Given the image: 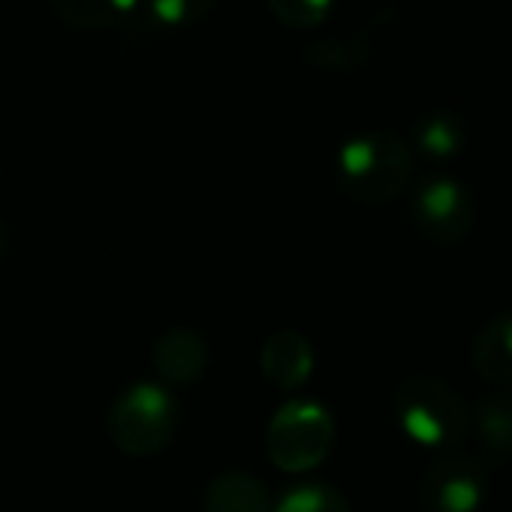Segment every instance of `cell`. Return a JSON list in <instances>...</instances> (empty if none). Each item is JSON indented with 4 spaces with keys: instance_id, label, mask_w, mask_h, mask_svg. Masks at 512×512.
<instances>
[{
    "instance_id": "5",
    "label": "cell",
    "mask_w": 512,
    "mask_h": 512,
    "mask_svg": "<svg viewBox=\"0 0 512 512\" xmlns=\"http://www.w3.org/2000/svg\"><path fill=\"white\" fill-rule=\"evenodd\" d=\"M473 199L458 178L431 175L416 187L413 220L434 244H455L473 226Z\"/></svg>"
},
{
    "instance_id": "9",
    "label": "cell",
    "mask_w": 512,
    "mask_h": 512,
    "mask_svg": "<svg viewBox=\"0 0 512 512\" xmlns=\"http://www.w3.org/2000/svg\"><path fill=\"white\" fill-rule=\"evenodd\" d=\"M473 368L491 386H512V311L491 317L473 341Z\"/></svg>"
},
{
    "instance_id": "11",
    "label": "cell",
    "mask_w": 512,
    "mask_h": 512,
    "mask_svg": "<svg viewBox=\"0 0 512 512\" xmlns=\"http://www.w3.org/2000/svg\"><path fill=\"white\" fill-rule=\"evenodd\" d=\"M476 431L491 461L512 458V389H494L479 401Z\"/></svg>"
},
{
    "instance_id": "7",
    "label": "cell",
    "mask_w": 512,
    "mask_h": 512,
    "mask_svg": "<svg viewBox=\"0 0 512 512\" xmlns=\"http://www.w3.org/2000/svg\"><path fill=\"white\" fill-rule=\"evenodd\" d=\"M151 362L154 371L163 383L169 386H187L199 380L208 368V347L202 335L190 329H172L157 338L151 347Z\"/></svg>"
},
{
    "instance_id": "8",
    "label": "cell",
    "mask_w": 512,
    "mask_h": 512,
    "mask_svg": "<svg viewBox=\"0 0 512 512\" xmlns=\"http://www.w3.org/2000/svg\"><path fill=\"white\" fill-rule=\"evenodd\" d=\"M260 365L269 383L284 392L299 389L314 371V350L299 332H278L260 350Z\"/></svg>"
},
{
    "instance_id": "15",
    "label": "cell",
    "mask_w": 512,
    "mask_h": 512,
    "mask_svg": "<svg viewBox=\"0 0 512 512\" xmlns=\"http://www.w3.org/2000/svg\"><path fill=\"white\" fill-rule=\"evenodd\" d=\"M272 16L296 31H308L326 22L332 13V0H269Z\"/></svg>"
},
{
    "instance_id": "16",
    "label": "cell",
    "mask_w": 512,
    "mask_h": 512,
    "mask_svg": "<svg viewBox=\"0 0 512 512\" xmlns=\"http://www.w3.org/2000/svg\"><path fill=\"white\" fill-rule=\"evenodd\" d=\"M214 0H148L145 10L160 25H190L211 13Z\"/></svg>"
},
{
    "instance_id": "17",
    "label": "cell",
    "mask_w": 512,
    "mask_h": 512,
    "mask_svg": "<svg viewBox=\"0 0 512 512\" xmlns=\"http://www.w3.org/2000/svg\"><path fill=\"white\" fill-rule=\"evenodd\" d=\"M308 58H311L314 64H320V67H347V64L356 61V55L347 52V49L338 46V43H320V46L308 49Z\"/></svg>"
},
{
    "instance_id": "18",
    "label": "cell",
    "mask_w": 512,
    "mask_h": 512,
    "mask_svg": "<svg viewBox=\"0 0 512 512\" xmlns=\"http://www.w3.org/2000/svg\"><path fill=\"white\" fill-rule=\"evenodd\" d=\"M4 256H7V226L0 220V263H4Z\"/></svg>"
},
{
    "instance_id": "4",
    "label": "cell",
    "mask_w": 512,
    "mask_h": 512,
    "mask_svg": "<svg viewBox=\"0 0 512 512\" xmlns=\"http://www.w3.org/2000/svg\"><path fill=\"white\" fill-rule=\"evenodd\" d=\"M335 440V422L329 410L317 401L284 404L266 431V452L284 473H305L329 455Z\"/></svg>"
},
{
    "instance_id": "10",
    "label": "cell",
    "mask_w": 512,
    "mask_h": 512,
    "mask_svg": "<svg viewBox=\"0 0 512 512\" xmlns=\"http://www.w3.org/2000/svg\"><path fill=\"white\" fill-rule=\"evenodd\" d=\"M205 512H272V497L253 473H220L205 491Z\"/></svg>"
},
{
    "instance_id": "13",
    "label": "cell",
    "mask_w": 512,
    "mask_h": 512,
    "mask_svg": "<svg viewBox=\"0 0 512 512\" xmlns=\"http://www.w3.org/2000/svg\"><path fill=\"white\" fill-rule=\"evenodd\" d=\"M464 124L458 115L452 112H431L428 118H422L413 130V142L416 151L431 157V160H449L464 148Z\"/></svg>"
},
{
    "instance_id": "14",
    "label": "cell",
    "mask_w": 512,
    "mask_h": 512,
    "mask_svg": "<svg viewBox=\"0 0 512 512\" xmlns=\"http://www.w3.org/2000/svg\"><path fill=\"white\" fill-rule=\"evenodd\" d=\"M275 512H350V503L326 482H299L281 497Z\"/></svg>"
},
{
    "instance_id": "6",
    "label": "cell",
    "mask_w": 512,
    "mask_h": 512,
    "mask_svg": "<svg viewBox=\"0 0 512 512\" xmlns=\"http://www.w3.org/2000/svg\"><path fill=\"white\" fill-rule=\"evenodd\" d=\"M485 467L461 452H446L422 476L425 512H479L485 500Z\"/></svg>"
},
{
    "instance_id": "1",
    "label": "cell",
    "mask_w": 512,
    "mask_h": 512,
    "mask_svg": "<svg viewBox=\"0 0 512 512\" xmlns=\"http://www.w3.org/2000/svg\"><path fill=\"white\" fill-rule=\"evenodd\" d=\"M413 175V151L395 133H362L338 151L341 190L365 205L392 202Z\"/></svg>"
},
{
    "instance_id": "3",
    "label": "cell",
    "mask_w": 512,
    "mask_h": 512,
    "mask_svg": "<svg viewBox=\"0 0 512 512\" xmlns=\"http://www.w3.org/2000/svg\"><path fill=\"white\" fill-rule=\"evenodd\" d=\"M178 425L175 398L160 383H133L109 407L106 428L112 443L127 455H157L163 452Z\"/></svg>"
},
{
    "instance_id": "2",
    "label": "cell",
    "mask_w": 512,
    "mask_h": 512,
    "mask_svg": "<svg viewBox=\"0 0 512 512\" xmlns=\"http://www.w3.org/2000/svg\"><path fill=\"white\" fill-rule=\"evenodd\" d=\"M395 419L401 431L425 449L458 446L470 425L461 395L434 377H413L395 392Z\"/></svg>"
},
{
    "instance_id": "12",
    "label": "cell",
    "mask_w": 512,
    "mask_h": 512,
    "mask_svg": "<svg viewBox=\"0 0 512 512\" xmlns=\"http://www.w3.org/2000/svg\"><path fill=\"white\" fill-rule=\"evenodd\" d=\"M55 13L73 28H115L127 22L139 0H52Z\"/></svg>"
}]
</instances>
